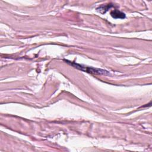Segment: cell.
I'll return each instance as SVG.
<instances>
[{"label": "cell", "instance_id": "cell-2", "mask_svg": "<svg viewBox=\"0 0 152 152\" xmlns=\"http://www.w3.org/2000/svg\"><path fill=\"white\" fill-rule=\"evenodd\" d=\"M111 16L114 19H124L126 18V14L121 12L118 10H112L111 12Z\"/></svg>", "mask_w": 152, "mask_h": 152}, {"label": "cell", "instance_id": "cell-3", "mask_svg": "<svg viewBox=\"0 0 152 152\" xmlns=\"http://www.w3.org/2000/svg\"><path fill=\"white\" fill-rule=\"evenodd\" d=\"M113 7V5L112 4H109L108 5H103L99 8H97V10L101 14H105L106 13V11H108L110 8H111Z\"/></svg>", "mask_w": 152, "mask_h": 152}, {"label": "cell", "instance_id": "cell-1", "mask_svg": "<svg viewBox=\"0 0 152 152\" xmlns=\"http://www.w3.org/2000/svg\"><path fill=\"white\" fill-rule=\"evenodd\" d=\"M66 62L67 63H68L69 64L71 65L72 66L77 68L79 70H81L84 72H87L89 73H92V74H108V72L102 70V69H98V68H94L92 67H85V66H83L82 65L80 64H76L75 63H71L70 61H66Z\"/></svg>", "mask_w": 152, "mask_h": 152}]
</instances>
